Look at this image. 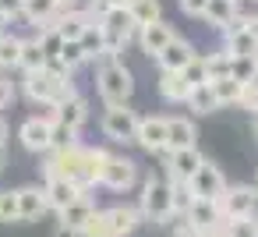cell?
Wrapping results in <instances>:
<instances>
[{
    "mask_svg": "<svg viewBox=\"0 0 258 237\" xmlns=\"http://www.w3.org/2000/svg\"><path fill=\"white\" fill-rule=\"evenodd\" d=\"M46 212H50V205H46V191H43L39 184L18 188V219H22V223H36V219H43Z\"/></svg>",
    "mask_w": 258,
    "mask_h": 237,
    "instance_id": "15",
    "label": "cell"
},
{
    "mask_svg": "<svg viewBox=\"0 0 258 237\" xmlns=\"http://www.w3.org/2000/svg\"><path fill=\"white\" fill-rule=\"evenodd\" d=\"M233 18H237V4H233V0H209V4H205V15H202V22H205L209 29H216V32H223Z\"/></svg>",
    "mask_w": 258,
    "mask_h": 237,
    "instance_id": "25",
    "label": "cell"
},
{
    "mask_svg": "<svg viewBox=\"0 0 258 237\" xmlns=\"http://www.w3.org/2000/svg\"><path fill=\"white\" fill-rule=\"evenodd\" d=\"M127 15L142 29V25H152V22L163 18V4H159V0H127Z\"/></svg>",
    "mask_w": 258,
    "mask_h": 237,
    "instance_id": "29",
    "label": "cell"
},
{
    "mask_svg": "<svg viewBox=\"0 0 258 237\" xmlns=\"http://www.w3.org/2000/svg\"><path fill=\"white\" fill-rule=\"evenodd\" d=\"M4 25H8V18H4V15H0V29H4Z\"/></svg>",
    "mask_w": 258,
    "mask_h": 237,
    "instance_id": "51",
    "label": "cell"
},
{
    "mask_svg": "<svg viewBox=\"0 0 258 237\" xmlns=\"http://www.w3.org/2000/svg\"><path fill=\"white\" fill-rule=\"evenodd\" d=\"M113 8H127V0H89V11L99 18L103 11H113Z\"/></svg>",
    "mask_w": 258,
    "mask_h": 237,
    "instance_id": "41",
    "label": "cell"
},
{
    "mask_svg": "<svg viewBox=\"0 0 258 237\" xmlns=\"http://www.w3.org/2000/svg\"><path fill=\"white\" fill-rule=\"evenodd\" d=\"M254 4H258V0H254Z\"/></svg>",
    "mask_w": 258,
    "mask_h": 237,
    "instance_id": "54",
    "label": "cell"
},
{
    "mask_svg": "<svg viewBox=\"0 0 258 237\" xmlns=\"http://www.w3.org/2000/svg\"><path fill=\"white\" fill-rule=\"evenodd\" d=\"M22 89H25V96L32 99V103H43V106H60L64 99H71L78 89H75V82H71V75H53V71H25V82H22Z\"/></svg>",
    "mask_w": 258,
    "mask_h": 237,
    "instance_id": "2",
    "label": "cell"
},
{
    "mask_svg": "<svg viewBox=\"0 0 258 237\" xmlns=\"http://www.w3.org/2000/svg\"><path fill=\"white\" fill-rule=\"evenodd\" d=\"M4 145H8V124L0 121V149H4Z\"/></svg>",
    "mask_w": 258,
    "mask_h": 237,
    "instance_id": "48",
    "label": "cell"
},
{
    "mask_svg": "<svg viewBox=\"0 0 258 237\" xmlns=\"http://www.w3.org/2000/svg\"><path fill=\"white\" fill-rule=\"evenodd\" d=\"M138 121H142V117L124 103V106H106L99 128H103V135H106L110 142L127 145V142H135V135H138Z\"/></svg>",
    "mask_w": 258,
    "mask_h": 237,
    "instance_id": "6",
    "label": "cell"
},
{
    "mask_svg": "<svg viewBox=\"0 0 258 237\" xmlns=\"http://www.w3.org/2000/svg\"><path fill=\"white\" fill-rule=\"evenodd\" d=\"M71 142H78V131L68 128V124H60V121L53 117V149H64V145H71Z\"/></svg>",
    "mask_w": 258,
    "mask_h": 237,
    "instance_id": "38",
    "label": "cell"
},
{
    "mask_svg": "<svg viewBox=\"0 0 258 237\" xmlns=\"http://www.w3.org/2000/svg\"><path fill=\"white\" fill-rule=\"evenodd\" d=\"M18 142L29 149V152H50L53 149V113H46V117H29L22 128H18Z\"/></svg>",
    "mask_w": 258,
    "mask_h": 237,
    "instance_id": "7",
    "label": "cell"
},
{
    "mask_svg": "<svg viewBox=\"0 0 258 237\" xmlns=\"http://www.w3.org/2000/svg\"><path fill=\"white\" fill-rule=\"evenodd\" d=\"M237 106L247 110V113H258V78L240 85V99H237Z\"/></svg>",
    "mask_w": 258,
    "mask_h": 237,
    "instance_id": "37",
    "label": "cell"
},
{
    "mask_svg": "<svg viewBox=\"0 0 258 237\" xmlns=\"http://www.w3.org/2000/svg\"><path fill=\"white\" fill-rule=\"evenodd\" d=\"M223 219H258V184H237L223 191L219 198Z\"/></svg>",
    "mask_w": 258,
    "mask_h": 237,
    "instance_id": "5",
    "label": "cell"
},
{
    "mask_svg": "<svg viewBox=\"0 0 258 237\" xmlns=\"http://www.w3.org/2000/svg\"><path fill=\"white\" fill-rule=\"evenodd\" d=\"M57 216H60V237H78V233L85 230V223L96 216V205H92L89 195H82V198H75L68 209H60Z\"/></svg>",
    "mask_w": 258,
    "mask_h": 237,
    "instance_id": "10",
    "label": "cell"
},
{
    "mask_svg": "<svg viewBox=\"0 0 258 237\" xmlns=\"http://www.w3.org/2000/svg\"><path fill=\"white\" fill-rule=\"evenodd\" d=\"M254 237H258V233H254Z\"/></svg>",
    "mask_w": 258,
    "mask_h": 237,
    "instance_id": "55",
    "label": "cell"
},
{
    "mask_svg": "<svg viewBox=\"0 0 258 237\" xmlns=\"http://www.w3.org/2000/svg\"><path fill=\"white\" fill-rule=\"evenodd\" d=\"M233 4H240V0H233Z\"/></svg>",
    "mask_w": 258,
    "mask_h": 237,
    "instance_id": "52",
    "label": "cell"
},
{
    "mask_svg": "<svg viewBox=\"0 0 258 237\" xmlns=\"http://www.w3.org/2000/svg\"><path fill=\"white\" fill-rule=\"evenodd\" d=\"M173 237H205V230H198V226L184 216V219L177 223V233H173Z\"/></svg>",
    "mask_w": 258,
    "mask_h": 237,
    "instance_id": "44",
    "label": "cell"
},
{
    "mask_svg": "<svg viewBox=\"0 0 258 237\" xmlns=\"http://www.w3.org/2000/svg\"><path fill=\"white\" fill-rule=\"evenodd\" d=\"M254 184H258V177H254Z\"/></svg>",
    "mask_w": 258,
    "mask_h": 237,
    "instance_id": "53",
    "label": "cell"
},
{
    "mask_svg": "<svg viewBox=\"0 0 258 237\" xmlns=\"http://www.w3.org/2000/svg\"><path fill=\"white\" fill-rule=\"evenodd\" d=\"M184 216H187L198 230H209V226L223 223V209H219V202H209V198H195L191 209H187Z\"/></svg>",
    "mask_w": 258,
    "mask_h": 237,
    "instance_id": "24",
    "label": "cell"
},
{
    "mask_svg": "<svg viewBox=\"0 0 258 237\" xmlns=\"http://www.w3.org/2000/svg\"><path fill=\"white\" fill-rule=\"evenodd\" d=\"M195 57H198L195 43H191V39H184V36H173V39L166 43V50L156 57V64H159V71H184Z\"/></svg>",
    "mask_w": 258,
    "mask_h": 237,
    "instance_id": "11",
    "label": "cell"
},
{
    "mask_svg": "<svg viewBox=\"0 0 258 237\" xmlns=\"http://www.w3.org/2000/svg\"><path fill=\"white\" fill-rule=\"evenodd\" d=\"M57 61L64 64V68H71V71H78L89 57H85V50H82V43L78 39H64V46H60V53H57Z\"/></svg>",
    "mask_w": 258,
    "mask_h": 237,
    "instance_id": "33",
    "label": "cell"
},
{
    "mask_svg": "<svg viewBox=\"0 0 258 237\" xmlns=\"http://www.w3.org/2000/svg\"><path fill=\"white\" fill-rule=\"evenodd\" d=\"M0 223H22L18 219V191H11V188L0 191Z\"/></svg>",
    "mask_w": 258,
    "mask_h": 237,
    "instance_id": "35",
    "label": "cell"
},
{
    "mask_svg": "<svg viewBox=\"0 0 258 237\" xmlns=\"http://www.w3.org/2000/svg\"><path fill=\"white\" fill-rule=\"evenodd\" d=\"M240 22H244V29L258 39V11H251V15H240Z\"/></svg>",
    "mask_w": 258,
    "mask_h": 237,
    "instance_id": "45",
    "label": "cell"
},
{
    "mask_svg": "<svg viewBox=\"0 0 258 237\" xmlns=\"http://www.w3.org/2000/svg\"><path fill=\"white\" fill-rule=\"evenodd\" d=\"M103 212H106L110 237H131V233L145 223V216H142L138 205H110V209H103Z\"/></svg>",
    "mask_w": 258,
    "mask_h": 237,
    "instance_id": "13",
    "label": "cell"
},
{
    "mask_svg": "<svg viewBox=\"0 0 258 237\" xmlns=\"http://www.w3.org/2000/svg\"><path fill=\"white\" fill-rule=\"evenodd\" d=\"M18 61H22V36L4 25L0 29V71L18 68Z\"/></svg>",
    "mask_w": 258,
    "mask_h": 237,
    "instance_id": "27",
    "label": "cell"
},
{
    "mask_svg": "<svg viewBox=\"0 0 258 237\" xmlns=\"http://www.w3.org/2000/svg\"><path fill=\"white\" fill-rule=\"evenodd\" d=\"M180 75H184V82H187L191 89H195V85H205V82H209V75H205V61H202V53H198V57L180 71Z\"/></svg>",
    "mask_w": 258,
    "mask_h": 237,
    "instance_id": "36",
    "label": "cell"
},
{
    "mask_svg": "<svg viewBox=\"0 0 258 237\" xmlns=\"http://www.w3.org/2000/svg\"><path fill=\"white\" fill-rule=\"evenodd\" d=\"M205 4H209V0H177L180 15H187V18H202L205 15Z\"/></svg>",
    "mask_w": 258,
    "mask_h": 237,
    "instance_id": "40",
    "label": "cell"
},
{
    "mask_svg": "<svg viewBox=\"0 0 258 237\" xmlns=\"http://www.w3.org/2000/svg\"><path fill=\"white\" fill-rule=\"evenodd\" d=\"M156 89H159V99H163V103H173V106L187 103V96H191V85L184 82L180 71H159Z\"/></svg>",
    "mask_w": 258,
    "mask_h": 237,
    "instance_id": "21",
    "label": "cell"
},
{
    "mask_svg": "<svg viewBox=\"0 0 258 237\" xmlns=\"http://www.w3.org/2000/svg\"><path fill=\"white\" fill-rule=\"evenodd\" d=\"M57 8L60 11H75V8H82V0H57Z\"/></svg>",
    "mask_w": 258,
    "mask_h": 237,
    "instance_id": "47",
    "label": "cell"
},
{
    "mask_svg": "<svg viewBox=\"0 0 258 237\" xmlns=\"http://www.w3.org/2000/svg\"><path fill=\"white\" fill-rule=\"evenodd\" d=\"M254 138H258V113H254Z\"/></svg>",
    "mask_w": 258,
    "mask_h": 237,
    "instance_id": "50",
    "label": "cell"
},
{
    "mask_svg": "<svg viewBox=\"0 0 258 237\" xmlns=\"http://www.w3.org/2000/svg\"><path fill=\"white\" fill-rule=\"evenodd\" d=\"M11 103H15V85H11V78L0 75V110L11 106Z\"/></svg>",
    "mask_w": 258,
    "mask_h": 237,
    "instance_id": "43",
    "label": "cell"
},
{
    "mask_svg": "<svg viewBox=\"0 0 258 237\" xmlns=\"http://www.w3.org/2000/svg\"><path fill=\"white\" fill-rule=\"evenodd\" d=\"M99 29H103V39H106V57H117L131 39H138V25L127 15V8L103 11L99 15Z\"/></svg>",
    "mask_w": 258,
    "mask_h": 237,
    "instance_id": "4",
    "label": "cell"
},
{
    "mask_svg": "<svg viewBox=\"0 0 258 237\" xmlns=\"http://www.w3.org/2000/svg\"><path fill=\"white\" fill-rule=\"evenodd\" d=\"M187 110H191L195 117H209V113H216V110H219L216 92H212V85H209V82L191 89V96H187Z\"/></svg>",
    "mask_w": 258,
    "mask_h": 237,
    "instance_id": "28",
    "label": "cell"
},
{
    "mask_svg": "<svg viewBox=\"0 0 258 237\" xmlns=\"http://www.w3.org/2000/svg\"><path fill=\"white\" fill-rule=\"evenodd\" d=\"M209 85H212L219 106H237V99H240V85H244V82H237L233 75H223V78H212Z\"/></svg>",
    "mask_w": 258,
    "mask_h": 237,
    "instance_id": "31",
    "label": "cell"
},
{
    "mask_svg": "<svg viewBox=\"0 0 258 237\" xmlns=\"http://www.w3.org/2000/svg\"><path fill=\"white\" fill-rule=\"evenodd\" d=\"M173 36H177V32H173V25H166V22L159 18V22H152V25H142V29H138V46H142V53L159 57Z\"/></svg>",
    "mask_w": 258,
    "mask_h": 237,
    "instance_id": "16",
    "label": "cell"
},
{
    "mask_svg": "<svg viewBox=\"0 0 258 237\" xmlns=\"http://www.w3.org/2000/svg\"><path fill=\"white\" fill-rule=\"evenodd\" d=\"M99 184H103V188H110V191H117V195L131 191V188L138 184V163H135V159H127V156H113V152H110V159H106V170H103Z\"/></svg>",
    "mask_w": 258,
    "mask_h": 237,
    "instance_id": "8",
    "label": "cell"
},
{
    "mask_svg": "<svg viewBox=\"0 0 258 237\" xmlns=\"http://www.w3.org/2000/svg\"><path fill=\"white\" fill-rule=\"evenodd\" d=\"M22 4L25 0H0V15L8 22H15V18H22Z\"/></svg>",
    "mask_w": 258,
    "mask_h": 237,
    "instance_id": "42",
    "label": "cell"
},
{
    "mask_svg": "<svg viewBox=\"0 0 258 237\" xmlns=\"http://www.w3.org/2000/svg\"><path fill=\"white\" fill-rule=\"evenodd\" d=\"M43 191H46V205H50L53 212L68 209L75 198H82V195H85V191H82L75 181H68V177H50V181L43 184Z\"/></svg>",
    "mask_w": 258,
    "mask_h": 237,
    "instance_id": "18",
    "label": "cell"
},
{
    "mask_svg": "<svg viewBox=\"0 0 258 237\" xmlns=\"http://www.w3.org/2000/svg\"><path fill=\"white\" fill-rule=\"evenodd\" d=\"M187 184H191V195H195V198H209V202H219L223 191H226V177H223V170H219L216 163H209V159L195 170V177H191Z\"/></svg>",
    "mask_w": 258,
    "mask_h": 237,
    "instance_id": "9",
    "label": "cell"
},
{
    "mask_svg": "<svg viewBox=\"0 0 258 237\" xmlns=\"http://www.w3.org/2000/svg\"><path fill=\"white\" fill-rule=\"evenodd\" d=\"M223 50H226V53H233V57H258V39L244 29L240 15L223 29Z\"/></svg>",
    "mask_w": 258,
    "mask_h": 237,
    "instance_id": "12",
    "label": "cell"
},
{
    "mask_svg": "<svg viewBox=\"0 0 258 237\" xmlns=\"http://www.w3.org/2000/svg\"><path fill=\"white\" fill-rule=\"evenodd\" d=\"M205 163V156L198 152V145H191V149H177V152H170V159L163 163L166 166V173H173V177H180V181H191L195 177V170Z\"/></svg>",
    "mask_w": 258,
    "mask_h": 237,
    "instance_id": "20",
    "label": "cell"
},
{
    "mask_svg": "<svg viewBox=\"0 0 258 237\" xmlns=\"http://www.w3.org/2000/svg\"><path fill=\"white\" fill-rule=\"evenodd\" d=\"M96 22V15L89 8H75V11H60V22H57V32L64 39H82V32Z\"/></svg>",
    "mask_w": 258,
    "mask_h": 237,
    "instance_id": "23",
    "label": "cell"
},
{
    "mask_svg": "<svg viewBox=\"0 0 258 237\" xmlns=\"http://www.w3.org/2000/svg\"><path fill=\"white\" fill-rule=\"evenodd\" d=\"M4 163H8V156H4V149H0V170H4Z\"/></svg>",
    "mask_w": 258,
    "mask_h": 237,
    "instance_id": "49",
    "label": "cell"
},
{
    "mask_svg": "<svg viewBox=\"0 0 258 237\" xmlns=\"http://www.w3.org/2000/svg\"><path fill=\"white\" fill-rule=\"evenodd\" d=\"M82 50H85V57L89 61H106V39H103V29H99V18L82 32Z\"/></svg>",
    "mask_w": 258,
    "mask_h": 237,
    "instance_id": "30",
    "label": "cell"
},
{
    "mask_svg": "<svg viewBox=\"0 0 258 237\" xmlns=\"http://www.w3.org/2000/svg\"><path fill=\"white\" fill-rule=\"evenodd\" d=\"M96 92H99V99L106 106H124L131 99V92H135L131 68L124 61H117V57H106L99 64V71H96Z\"/></svg>",
    "mask_w": 258,
    "mask_h": 237,
    "instance_id": "1",
    "label": "cell"
},
{
    "mask_svg": "<svg viewBox=\"0 0 258 237\" xmlns=\"http://www.w3.org/2000/svg\"><path fill=\"white\" fill-rule=\"evenodd\" d=\"M46 68V50L39 43V32L36 36H22V61H18V71H43Z\"/></svg>",
    "mask_w": 258,
    "mask_h": 237,
    "instance_id": "26",
    "label": "cell"
},
{
    "mask_svg": "<svg viewBox=\"0 0 258 237\" xmlns=\"http://www.w3.org/2000/svg\"><path fill=\"white\" fill-rule=\"evenodd\" d=\"M135 145L145 149V152H163L166 149V117H142L138 121V135H135Z\"/></svg>",
    "mask_w": 258,
    "mask_h": 237,
    "instance_id": "14",
    "label": "cell"
},
{
    "mask_svg": "<svg viewBox=\"0 0 258 237\" xmlns=\"http://www.w3.org/2000/svg\"><path fill=\"white\" fill-rule=\"evenodd\" d=\"M22 18L36 29H57L60 22V8L57 0H25L22 4Z\"/></svg>",
    "mask_w": 258,
    "mask_h": 237,
    "instance_id": "17",
    "label": "cell"
},
{
    "mask_svg": "<svg viewBox=\"0 0 258 237\" xmlns=\"http://www.w3.org/2000/svg\"><path fill=\"white\" fill-rule=\"evenodd\" d=\"M205 237H233V233H230V226H226V219H223V223L209 226V230H205Z\"/></svg>",
    "mask_w": 258,
    "mask_h": 237,
    "instance_id": "46",
    "label": "cell"
},
{
    "mask_svg": "<svg viewBox=\"0 0 258 237\" xmlns=\"http://www.w3.org/2000/svg\"><path fill=\"white\" fill-rule=\"evenodd\" d=\"M198 142V128L191 117H166V149L177 152V149H191Z\"/></svg>",
    "mask_w": 258,
    "mask_h": 237,
    "instance_id": "19",
    "label": "cell"
},
{
    "mask_svg": "<svg viewBox=\"0 0 258 237\" xmlns=\"http://www.w3.org/2000/svg\"><path fill=\"white\" fill-rule=\"evenodd\" d=\"M233 237H254L258 233V219H226Z\"/></svg>",
    "mask_w": 258,
    "mask_h": 237,
    "instance_id": "39",
    "label": "cell"
},
{
    "mask_svg": "<svg viewBox=\"0 0 258 237\" xmlns=\"http://www.w3.org/2000/svg\"><path fill=\"white\" fill-rule=\"evenodd\" d=\"M230 75L237 82H254L258 78V57H233L230 61Z\"/></svg>",
    "mask_w": 258,
    "mask_h": 237,
    "instance_id": "34",
    "label": "cell"
},
{
    "mask_svg": "<svg viewBox=\"0 0 258 237\" xmlns=\"http://www.w3.org/2000/svg\"><path fill=\"white\" fill-rule=\"evenodd\" d=\"M138 209L145 216V223H170L177 212H173V191H170V181L166 177H149L142 184V195H138Z\"/></svg>",
    "mask_w": 258,
    "mask_h": 237,
    "instance_id": "3",
    "label": "cell"
},
{
    "mask_svg": "<svg viewBox=\"0 0 258 237\" xmlns=\"http://www.w3.org/2000/svg\"><path fill=\"white\" fill-rule=\"evenodd\" d=\"M53 117H57L60 124H68V128H75V131H82V124L89 121V99L75 92L71 99H64L60 106H53Z\"/></svg>",
    "mask_w": 258,
    "mask_h": 237,
    "instance_id": "22",
    "label": "cell"
},
{
    "mask_svg": "<svg viewBox=\"0 0 258 237\" xmlns=\"http://www.w3.org/2000/svg\"><path fill=\"white\" fill-rule=\"evenodd\" d=\"M202 61H205V75H209V82H212V78H223V75H230V61H233V53H226V50L219 46V50L205 53Z\"/></svg>",
    "mask_w": 258,
    "mask_h": 237,
    "instance_id": "32",
    "label": "cell"
}]
</instances>
